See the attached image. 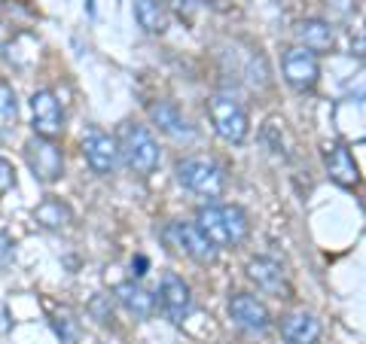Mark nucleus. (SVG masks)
Wrapping results in <instances>:
<instances>
[{
    "label": "nucleus",
    "instance_id": "nucleus-1",
    "mask_svg": "<svg viewBox=\"0 0 366 344\" xmlns=\"http://www.w3.org/2000/svg\"><path fill=\"white\" fill-rule=\"evenodd\" d=\"M196 220L214 247H238L250 235V220L238 204H204L199 208Z\"/></svg>",
    "mask_w": 366,
    "mask_h": 344
},
{
    "label": "nucleus",
    "instance_id": "nucleus-2",
    "mask_svg": "<svg viewBox=\"0 0 366 344\" xmlns=\"http://www.w3.org/2000/svg\"><path fill=\"white\" fill-rule=\"evenodd\" d=\"M117 146L134 174H153L156 165H159V143L153 141V134L137 122H125L119 128V137H117Z\"/></svg>",
    "mask_w": 366,
    "mask_h": 344
},
{
    "label": "nucleus",
    "instance_id": "nucleus-3",
    "mask_svg": "<svg viewBox=\"0 0 366 344\" xmlns=\"http://www.w3.org/2000/svg\"><path fill=\"white\" fill-rule=\"evenodd\" d=\"M177 183L183 189L204 195V198H220L223 195V168L214 158L204 156H189L177 162Z\"/></svg>",
    "mask_w": 366,
    "mask_h": 344
},
{
    "label": "nucleus",
    "instance_id": "nucleus-4",
    "mask_svg": "<svg viewBox=\"0 0 366 344\" xmlns=\"http://www.w3.org/2000/svg\"><path fill=\"white\" fill-rule=\"evenodd\" d=\"M162 238L168 241V247H174L177 253L189 256L192 262H199V265H211V262L217 259V247L208 241V235L202 232V228L196 223H168Z\"/></svg>",
    "mask_w": 366,
    "mask_h": 344
},
{
    "label": "nucleus",
    "instance_id": "nucleus-5",
    "mask_svg": "<svg viewBox=\"0 0 366 344\" xmlns=\"http://www.w3.org/2000/svg\"><path fill=\"white\" fill-rule=\"evenodd\" d=\"M208 113H211V122H214V131L223 137L229 143H242L247 137V113L244 107L238 104L232 95H223L217 91L208 101Z\"/></svg>",
    "mask_w": 366,
    "mask_h": 344
},
{
    "label": "nucleus",
    "instance_id": "nucleus-6",
    "mask_svg": "<svg viewBox=\"0 0 366 344\" xmlns=\"http://www.w3.org/2000/svg\"><path fill=\"white\" fill-rule=\"evenodd\" d=\"M25 162L40 183H55L64 174V156L59 150V143L49 141V137H37V134L31 137L25 143Z\"/></svg>",
    "mask_w": 366,
    "mask_h": 344
},
{
    "label": "nucleus",
    "instance_id": "nucleus-7",
    "mask_svg": "<svg viewBox=\"0 0 366 344\" xmlns=\"http://www.w3.org/2000/svg\"><path fill=\"white\" fill-rule=\"evenodd\" d=\"M229 317H232V323L242 332H247V335H266L272 326L269 308L262 305L257 295H247V293H235L232 299H229Z\"/></svg>",
    "mask_w": 366,
    "mask_h": 344
},
{
    "label": "nucleus",
    "instance_id": "nucleus-8",
    "mask_svg": "<svg viewBox=\"0 0 366 344\" xmlns=\"http://www.w3.org/2000/svg\"><path fill=\"white\" fill-rule=\"evenodd\" d=\"M284 79L296 88V91H312L320 79V61L312 49L305 46H290L284 52Z\"/></svg>",
    "mask_w": 366,
    "mask_h": 344
},
{
    "label": "nucleus",
    "instance_id": "nucleus-9",
    "mask_svg": "<svg viewBox=\"0 0 366 344\" xmlns=\"http://www.w3.org/2000/svg\"><path fill=\"white\" fill-rule=\"evenodd\" d=\"M31 116H34V134L37 137H59L64 128V113L59 98L49 88H40L31 95Z\"/></svg>",
    "mask_w": 366,
    "mask_h": 344
},
{
    "label": "nucleus",
    "instance_id": "nucleus-10",
    "mask_svg": "<svg viewBox=\"0 0 366 344\" xmlns=\"http://www.w3.org/2000/svg\"><path fill=\"white\" fill-rule=\"evenodd\" d=\"M159 308L171 323H183L192 311V293L183 278L177 274H165L162 283H159Z\"/></svg>",
    "mask_w": 366,
    "mask_h": 344
},
{
    "label": "nucleus",
    "instance_id": "nucleus-11",
    "mask_svg": "<svg viewBox=\"0 0 366 344\" xmlns=\"http://www.w3.org/2000/svg\"><path fill=\"white\" fill-rule=\"evenodd\" d=\"M117 156H119V146L107 131L89 128L83 134V158L95 174H110L117 168Z\"/></svg>",
    "mask_w": 366,
    "mask_h": 344
},
{
    "label": "nucleus",
    "instance_id": "nucleus-12",
    "mask_svg": "<svg viewBox=\"0 0 366 344\" xmlns=\"http://www.w3.org/2000/svg\"><path fill=\"white\" fill-rule=\"evenodd\" d=\"M324 168L333 183H339L342 189H354L360 183V171H357V162L345 143H330L324 150Z\"/></svg>",
    "mask_w": 366,
    "mask_h": 344
},
{
    "label": "nucleus",
    "instance_id": "nucleus-13",
    "mask_svg": "<svg viewBox=\"0 0 366 344\" xmlns=\"http://www.w3.org/2000/svg\"><path fill=\"white\" fill-rule=\"evenodd\" d=\"M150 119L159 125V131H165L174 141H196V128L183 119V113L171 104V101H156L150 104Z\"/></svg>",
    "mask_w": 366,
    "mask_h": 344
},
{
    "label": "nucleus",
    "instance_id": "nucleus-14",
    "mask_svg": "<svg viewBox=\"0 0 366 344\" xmlns=\"http://www.w3.org/2000/svg\"><path fill=\"white\" fill-rule=\"evenodd\" d=\"M247 278L254 280L262 293H272V295L287 293V278H284V268L274 259H269V256L250 259L247 262Z\"/></svg>",
    "mask_w": 366,
    "mask_h": 344
},
{
    "label": "nucleus",
    "instance_id": "nucleus-15",
    "mask_svg": "<svg viewBox=\"0 0 366 344\" xmlns=\"http://www.w3.org/2000/svg\"><path fill=\"white\" fill-rule=\"evenodd\" d=\"M281 335L287 344H317L320 320L308 311H293L281 320Z\"/></svg>",
    "mask_w": 366,
    "mask_h": 344
},
{
    "label": "nucleus",
    "instance_id": "nucleus-16",
    "mask_svg": "<svg viewBox=\"0 0 366 344\" xmlns=\"http://www.w3.org/2000/svg\"><path fill=\"white\" fill-rule=\"evenodd\" d=\"M296 37H300V43L305 46V49L312 52H327L333 49L336 43V34H333V25L324 19H305L296 25Z\"/></svg>",
    "mask_w": 366,
    "mask_h": 344
},
{
    "label": "nucleus",
    "instance_id": "nucleus-17",
    "mask_svg": "<svg viewBox=\"0 0 366 344\" xmlns=\"http://www.w3.org/2000/svg\"><path fill=\"white\" fill-rule=\"evenodd\" d=\"M117 299L125 305V311L134 314L137 320H147L153 314V308H156V299L134 280H125V283L117 286Z\"/></svg>",
    "mask_w": 366,
    "mask_h": 344
},
{
    "label": "nucleus",
    "instance_id": "nucleus-18",
    "mask_svg": "<svg viewBox=\"0 0 366 344\" xmlns=\"http://www.w3.org/2000/svg\"><path fill=\"white\" fill-rule=\"evenodd\" d=\"M134 19L147 34H165L168 28V13L162 0H134Z\"/></svg>",
    "mask_w": 366,
    "mask_h": 344
},
{
    "label": "nucleus",
    "instance_id": "nucleus-19",
    "mask_svg": "<svg viewBox=\"0 0 366 344\" xmlns=\"http://www.w3.org/2000/svg\"><path fill=\"white\" fill-rule=\"evenodd\" d=\"M34 220H37L43 228H64L67 223L74 220V213H71V208H67L64 201H59V198H46L43 204H37V211H34Z\"/></svg>",
    "mask_w": 366,
    "mask_h": 344
},
{
    "label": "nucleus",
    "instance_id": "nucleus-20",
    "mask_svg": "<svg viewBox=\"0 0 366 344\" xmlns=\"http://www.w3.org/2000/svg\"><path fill=\"white\" fill-rule=\"evenodd\" d=\"M342 98H348V101H366V64L363 61H354L351 67V74L342 76Z\"/></svg>",
    "mask_w": 366,
    "mask_h": 344
},
{
    "label": "nucleus",
    "instance_id": "nucleus-21",
    "mask_svg": "<svg viewBox=\"0 0 366 344\" xmlns=\"http://www.w3.org/2000/svg\"><path fill=\"white\" fill-rule=\"evenodd\" d=\"M19 122V101H16V91L6 79H0V128H16Z\"/></svg>",
    "mask_w": 366,
    "mask_h": 344
},
{
    "label": "nucleus",
    "instance_id": "nucleus-22",
    "mask_svg": "<svg viewBox=\"0 0 366 344\" xmlns=\"http://www.w3.org/2000/svg\"><path fill=\"white\" fill-rule=\"evenodd\" d=\"M13 186H16V171L6 158H0V195H6Z\"/></svg>",
    "mask_w": 366,
    "mask_h": 344
},
{
    "label": "nucleus",
    "instance_id": "nucleus-23",
    "mask_svg": "<svg viewBox=\"0 0 366 344\" xmlns=\"http://www.w3.org/2000/svg\"><path fill=\"white\" fill-rule=\"evenodd\" d=\"M92 314H95L101 323H110V320H113V311H110V308H104V299H95V302H92Z\"/></svg>",
    "mask_w": 366,
    "mask_h": 344
},
{
    "label": "nucleus",
    "instance_id": "nucleus-24",
    "mask_svg": "<svg viewBox=\"0 0 366 344\" xmlns=\"http://www.w3.org/2000/svg\"><path fill=\"white\" fill-rule=\"evenodd\" d=\"M9 256H13V241H9L6 232H0V265L9 262Z\"/></svg>",
    "mask_w": 366,
    "mask_h": 344
},
{
    "label": "nucleus",
    "instance_id": "nucleus-25",
    "mask_svg": "<svg viewBox=\"0 0 366 344\" xmlns=\"http://www.w3.org/2000/svg\"><path fill=\"white\" fill-rule=\"evenodd\" d=\"M132 268H137L134 274H137V278H141V274H147V271H144V268H147V259H144V256H137V259L132 262Z\"/></svg>",
    "mask_w": 366,
    "mask_h": 344
},
{
    "label": "nucleus",
    "instance_id": "nucleus-26",
    "mask_svg": "<svg viewBox=\"0 0 366 344\" xmlns=\"http://www.w3.org/2000/svg\"><path fill=\"white\" fill-rule=\"evenodd\" d=\"M0 143H4V128H0Z\"/></svg>",
    "mask_w": 366,
    "mask_h": 344
}]
</instances>
